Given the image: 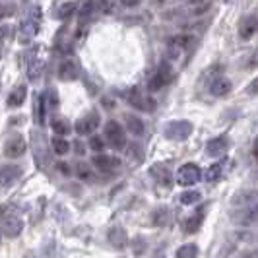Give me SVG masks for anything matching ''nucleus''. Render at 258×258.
<instances>
[{"label":"nucleus","instance_id":"nucleus-23","mask_svg":"<svg viewBox=\"0 0 258 258\" xmlns=\"http://www.w3.org/2000/svg\"><path fill=\"white\" fill-rule=\"evenodd\" d=\"M169 221H171V210L167 206L155 208L154 214H152V223L155 227H165Z\"/></svg>","mask_w":258,"mask_h":258},{"label":"nucleus","instance_id":"nucleus-44","mask_svg":"<svg viewBox=\"0 0 258 258\" xmlns=\"http://www.w3.org/2000/svg\"><path fill=\"white\" fill-rule=\"evenodd\" d=\"M227 2H229V0H227Z\"/></svg>","mask_w":258,"mask_h":258},{"label":"nucleus","instance_id":"nucleus-38","mask_svg":"<svg viewBox=\"0 0 258 258\" xmlns=\"http://www.w3.org/2000/svg\"><path fill=\"white\" fill-rule=\"evenodd\" d=\"M90 150H93V152H101V150H105L103 140H101L99 136H91L90 138Z\"/></svg>","mask_w":258,"mask_h":258},{"label":"nucleus","instance_id":"nucleus-43","mask_svg":"<svg viewBox=\"0 0 258 258\" xmlns=\"http://www.w3.org/2000/svg\"><path fill=\"white\" fill-rule=\"evenodd\" d=\"M58 167H60V171H62V173H70V169L66 167V163H58Z\"/></svg>","mask_w":258,"mask_h":258},{"label":"nucleus","instance_id":"nucleus-36","mask_svg":"<svg viewBox=\"0 0 258 258\" xmlns=\"http://www.w3.org/2000/svg\"><path fill=\"white\" fill-rule=\"evenodd\" d=\"M14 12H16V6L14 4H2L0 2V22L6 20L8 16H12Z\"/></svg>","mask_w":258,"mask_h":258},{"label":"nucleus","instance_id":"nucleus-22","mask_svg":"<svg viewBox=\"0 0 258 258\" xmlns=\"http://www.w3.org/2000/svg\"><path fill=\"white\" fill-rule=\"evenodd\" d=\"M26 97H27V88L26 86H16L12 90V93L8 95V107H22V105L26 103Z\"/></svg>","mask_w":258,"mask_h":258},{"label":"nucleus","instance_id":"nucleus-40","mask_svg":"<svg viewBox=\"0 0 258 258\" xmlns=\"http://www.w3.org/2000/svg\"><path fill=\"white\" fill-rule=\"evenodd\" d=\"M70 148H74V152H76L78 155H84V154H86V146L80 142V140H76V142L72 144Z\"/></svg>","mask_w":258,"mask_h":258},{"label":"nucleus","instance_id":"nucleus-2","mask_svg":"<svg viewBox=\"0 0 258 258\" xmlns=\"http://www.w3.org/2000/svg\"><path fill=\"white\" fill-rule=\"evenodd\" d=\"M31 150H33V157H35L39 167L47 169L51 165V154H49V150H47L45 134H41L39 130H33V132H31Z\"/></svg>","mask_w":258,"mask_h":258},{"label":"nucleus","instance_id":"nucleus-14","mask_svg":"<svg viewBox=\"0 0 258 258\" xmlns=\"http://www.w3.org/2000/svg\"><path fill=\"white\" fill-rule=\"evenodd\" d=\"M97 126H99V115L95 111H90V113H86L82 118H78L76 132L82 134V136H90V134H93L97 130Z\"/></svg>","mask_w":258,"mask_h":258},{"label":"nucleus","instance_id":"nucleus-10","mask_svg":"<svg viewBox=\"0 0 258 258\" xmlns=\"http://www.w3.org/2000/svg\"><path fill=\"white\" fill-rule=\"evenodd\" d=\"M202 179V171L196 163H184L179 171H177V182L181 186H192Z\"/></svg>","mask_w":258,"mask_h":258},{"label":"nucleus","instance_id":"nucleus-1","mask_svg":"<svg viewBox=\"0 0 258 258\" xmlns=\"http://www.w3.org/2000/svg\"><path fill=\"white\" fill-rule=\"evenodd\" d=\"M39 26H41V8L37 4H33L29 8V12L26 14V18L22 20L20 24V31H18V41L22 45H27L31 43L33 37L39 33Z\"/></svg>","mask_w":258,"mask_h":258},{"label":"nucleus","instance_id":"nucleus-18","mask_svg":"<svg viewBox=\"0 0 258 258\" xmlns=\"http://www.w3.org/2000/svg\"><path fill=\"white\" fill-rule=\"evenodd\" d=\"M231 90H233V84L229 78L220 76L210 84V93H212L214 97H223V95H227Z\"/></svg>","mask_w":258,"mask_h":258},{"label":"nucleus","instance_id":"nucleus-41","mask_svg":"<svg viewBox=\"0 0 258 258\" xmlns=\"http://www.w3.org/2000/svg\"><path fill=\"white\" fill-rule=\"evenodd\" d=\"M122 6H126V8H134V6H138L142 0H118Z\"/></svg>","mask_w":258,"mask_h":258},{"label":"nucleus","instance_id":"nucleus-19","mask_svg":"<svg viewBox=\"0 0 258 258\" xmlns=\"http://www.w3.org/2000/svg\"><path fill=\"white\" fill-rule=\"evenodd\" d=\"M150 177H154L155 181L159 182V184H163V186H171V182H173L171 171L165 165H154V167L150 169Z\"/></svg>","mask_w":258,"mask_h":258},{"label":"nucleus","instance_id":"nucleus-16","mask_svg":"<svg viewBox=\"0 0 258 258\" xmlns=\"http://www.w3.org/2000/svg\"><path fill=\"white\" fill-rule=\"evenodd\" d=\"M233 221L235 223H239V225H245V227H248V225H252L254 221H256V206L252 204V206H243L239 212H235L233 214Z\"/></svg>","mask_w":258,"mask_h":258},{"label":"nucleus","instance_id":"nucleus-29","mask_svg":"<svg viewBox=\"0 0 258 258\" xmlns=\"http://www.w3.org/2000/svg\"><path fill=\"white\" fill-rule=\"evenodd\" d=\"M74 175H76L78 179H82V181H93V171L88 163H76L74 165Z\"/></svg>","mask_w":258,"mask_h":258},{"label":"nucleus","instance_id":"nucleus-4","mask_svg":"<svg viewBox=\"0 0 258 258\" xmlns=\"http://www.w3.org/2000/svg\"><path fill=\"white\" fill-rule=\"evenodd\" d=\"M163 134L167 140H175V142H182L192 134V122L188 120H171L165 124Z\"/></svg>","mask_w":258,"mask_h":258},{"label":"nucleus","instance_id":"nucleus-7","mask_svg":"<svg viewBox=\"0 0 258 258\" xmlns=\"http://www.w3.org/2000/svg\"><path fill=\"white\" fill-rule=\"evenodd\" d=\"M124 97H126V101H128L132 107H136L138 111H144V113H154L155 111V99L154 97H150V95H146L142 93L140 90H130L124 93Z\"/></svg>","mask_w":258,"mask_h":258},{"label":"nucleus","instance_id":"nucleus-30","mask_svg":"<svg viewBox=\"0 0 258 258\" xmlns=\"http://www.w3.org/2000/svg\"><path fill=\"white\" fill-rule=\"evenodd\" d=\"M51 146H52V152L56 155H66L70 152V144L66 142L62 136H54L51 140Z\"/></svg>","mask_w":258,"mask_h":258},{"label":"nucleus","instance_id":"nucleus-34","mask_svg":"<svg viewBox=\"0 0 258 258\" xmlns=\"http://www.w3.org/2000/svg\"><path fill=\"white\" fill-rule=\"evenodd\" d=\"M74 10H76V4H74V2H66V4H62V6L58 8L56 16H58V20H68V18L74 16Z\"/></svg>","mask_w":258,"mask_h":258},{"label":"nucleus","instance_id":"nucleus-42","mask_svg":"<svg viewBox=\"0 0 258 258\" xmlns=\"http://www.w3.org/2000/svg\"><path fill=\"white\" fill-rule=\"evenodd\" d=\"M256 86H258V82L256 80H252V82H250V86H248V93H250V95H254V93H256Z\"/></svg>","mask_w":258,"mask_h":258},{"label":"nucleus","instance_id":"nucleus-13","mask_svg":"<svg viewBox=\"0 0 258 258\" xmlns=\"http://www.w3.org/2000/svg\"><path fill=\"white\" fill-rule=\"evenodd\" d=\"M22 175H24V169L20 165H2L0 167V186L10 188L22 179Z\"/></svg>","mask_w":258,"mask_h":258},{"label":"nucleus","instance_id":"nucleus-20","mask_svg":"<svg viewBox=\"0 0 258 258\" xmlns=\"http://www.w3.org/2000/svg\"><path fill=\"white\" fill-rule=\"evenodd\" d=\"M58 80L62 82H74L78 78V66L72 62V60H64L62 64L58 66Z\"/></svg>","mask_w":258,"mask_h":258},{"label":"nucleus","instance_id":"nucleus-11","mask_svg":"<svg viewBox=\"0 0 258 258\" xmlns=\"http://www.w3.org/2000/svg\"><path fill=\"white\" fill-rule=\"evenodd\" d=\"M4 155L6 157H10V159H18V157H22V155H26L27 152V142L24 140V136H20V134H14L10 136L6 142H4Z\"/></svg>","mask_w":258,"mask_h":258},{"label":"nucleus","instance_id":"nucleus-9","mask_svg":"<svg viewBox=\"0 0 258 258\" xmlns=\"http://www.w3.org/2000/svg\"><path fill=\"white\" fill-rule=\"evenodd\" d=\"M0 231H2L4 237L14 239V237H18L20 233L24 231V220L18 214H6L0 220Z\"/></svg>","mask_w":258,"mask_h":258},{"label":"nucleus","instance_id":"nucleus-5","mask_svg":"<svg viewBox=\"0 0 258 258\" xmlns=\"http://www.w3.org/2000/svg\"><path fill=\"white\" fill-rule=\"evenodd\" d=\"M43 68H45V62H43V56H41V49L33 47L26 56V70L29 82H37L43 74Z\"/></svg>","mask_w":258,"mask_h":258},{"label":"nucleus","instance_id":"nucleus-39","mask_svg":"<svg viewBox=\"0 0 258 258\" xmlns=\"http://www.w3.org/2000/svg\"><path fill=\"white\" fill-rule=\"evenodd\" d=\"M49 107H58V95H56V91L54 90H51L49 91Z\"/></svg>","mask_w":258,"mask_h":258},{"label":"nucleus","instance_id":"nucleus-31","mask_svg":"<svg viewBox=\"0 0 258 258\" xmlns=\"http://www.w3.org/2000/svg\"><path fill=\"white\" fill-rule=\"evenodd\" d=\"M254 200H256V192L254 190H246V192H239L235 198H233V204H243V206H246V204H254Z\"/></svg>","mask_w":258,"mask_h":258},{"label":"nucleus","instance_id":"nucleus-24","mask_svg":"<svg viewBox=\"0 0 258 258\" xmlns=\"http://www.w3.org/2000/svg\"><path fill=\"white\" fill-rule=\"evenodd\" d=\"M51 128L54 130L56 136H62L64 138L66 134H70L72 126H70V122L66 120L64 116H54V118H51Z\"/></svg>","mask_w":258,"mask_h":258},{"label":"nucleus","instance_id":"nucleus-3","mask_svg":"<svg viewBox=\"0 0 258 258\" xmlns=\"http://www.w3.org/2000/svg\"><path fill=\"white\" fill-rule=\"evenodd\" d=\"M173 78H175V70H173V66L169 64L167 60H163L161 64L157 66V72L150 78V82H148V90L159 91L161 88H165L169 82H173Z\"/></svg>","mask_w":258,"mask_h":258},{"label":"nucleus","instance_id":"nucleus-28","mask_svg":"<svg viewBox=\"0 0 258 258\" xmlns=\"http://www.w3.org/2000/svg\"><path fill=\"white\" fill-rule=\"evenodd\" d=\"M198 246L194 245V243H186V245H182L177 248V254L175 258H198Z\"/></svg>","mask_w":258,"mask_h":258},{"label":"nucleus","instance_id":"nucleus-27","mask_svg":"<svg viewBox=\"0 0 258 258\" xmlns=\"http://www.w3.org/2000/svg\"><path fill=\"white\" fill-rule=\"evenodd\" d=\"M95 8H97V2L95 0H86L82 4V8H80V24H86L91 16H93Z\"/></svg>","mask_w":258,"mask_h":258},{"label":"nucleus","instance_id":"nucleus-6","mask_svg":"<svg viewBox=\"0 0 258 258\" xmlns=\"http://www.w3.org/2000/svg\"><path fill=\"white\" fill-rule=\"evenodd\" d=\"M105 140L115 150H122L126 146V134H124L122 126L116 120H109L105 124Z\"/></svg>","mask_w":258,"mask_h":258},{"label":"nucleus","instance_id":"nucleus-25","mask_svg":"<svg viewBox=\"0 0 258 258\" xmlns=\"http://www.w3.org/2000/svg\"><path fill=\"white\" fill-rule=\"evenodd\" d=\"M124 122H126V128L130 134H134L136 138L144 134V122L142 118H138L136 115H124Z\"/></svg>","mask_w":258,"mask_h":258},{"label":"nucleus","instance_id":"nucleus-26","mask_svg":"<svg viewBox=\"0 0 258 258\" xmlns=\"http://www.w3.org/2000/svg\"><path fill=\"white\" fill-rule=\"evenodd\" d=\"M227 165V161H218V163H214L212 167L206 171V181L210 182H216L221 179V175H223V169Z\"/></svg>","mask_w":258,"mask_h":258},{"label":"nucleus","instance_id":"nucleus-33","mask_svg":"<svg viewBox=\"0 0 258 258\" xmlns=\"http://www.w3.org/2000/svg\"><path fill=\"white\" fill-rule=\"evenodd\" d=\"M200 198H202V194L198 192V190H186V192L181 194V204L182 206H190V204H196V202H200Z\"/></svg>","mask_w":258,"mask_h":258},{"label":"nucleus","instance_id":"nucleus-37","mask_svg":"<svg viewBox=\"0 0 258 258\" xmlns=\"http://www.w3.org/2000/svg\"><path fill=\"white\" fill-rule=\"evenodd\" d=\"M99 10L103 14L115 12V0H99Z\"/></svg>","mask_w":258,"mask_h":258},{"label":"nucleus","instance_id":"nucleus-21","mask_svg":"<svg viewBox=\"0 0 258 258\" xmlns=\"http://www.w3.org/2000/svg\"><path fill=\"white\" fill-rule=\"evenodd\" d=\"M109 243L116 248H122V246H126L128 243V233L124 227H113L111 231H109Z\"/></svg>","mask_w":258,"mask_h":258},{"label":"nucleus","instance_id":"nucleus-12","mask_svg":"<svg viewBox=\"0 0 258 258\" xmlns=\"http://www.w3.org/2000/svg\"><path fill=\"white\" fill-rule=\"evenodd\" d=\"M91 165H95V167L99 169V171H103V173H116V171H120V159L115 157V155H109V154H97L91 157Z\"/></svg>","mask_w":258,"mask_h":258},{"label":"nucleus","instance_id":"nucleus-32","mask_svg":"<svg viewBox=\"0 0 258 258\" xmlns=\"http://www.w3.org/2000/svg\"><path fill=\"white\" fill-rule=\"evenodd\" d=\"M202 220H204V212L194 214L190 220H186V223H184L186 233H196V231H198V229H200V225H202Z\"/></svg>","mask_w":258,"mask_h":258},{"label":"nucleus","instance_id":"nucleus-15","mask_svg":"<svg viewBox=\"0 0 258 258\" xmlns=\"http://www.w3.org/2000/svg\"><path fill=\"white\" fill-rule=\"evenodd\" d=\"M256 29H258L256 14H250V16L243 18V22H241V26H239V37L248 41V39H252L256 35Z\"/></svg>","mask_w":258,"mask_h":258},{"label":"nucleus","instance_id":"nucleus-8","mask_svg":"<svg viewBox=\"0 0 258 258\" xmlns=\"http://www.w3.org/2000/svg\"><path fill=\"white\" fill-rule=\"evenodd\" d=\"M194 45V37L192 35H175L167 41V54L169 58L177 60L179 56H182L184 52L188 51Z\"/></svg>","mask_w":258,"mask_h":258},{"label":"nucleus","instance_id":"nucleus-35","mask_svg":"<svg viewBox=\"0 0 258 258\" xmlns=\"http://www.w3.org/2000/svg\"><path fill=\"white\" fill-rule=\"evenodd\" d=\"M45 103H47L45 95H37V122L39 124H43V120H45Z\"/></svg>","mask_w":258,"mask_h":258},{"label":"nucleus","instance_id":"nucleus-17","mask_svg":"<svg viewBox=\"0 0 258 258\" xmlns=\"http://www.w3.org/2000/svg\"><path fill=\"white\" fill-rule=\"evenodd\" d=\"M227 150H229V140L225 136H218L206 144V154L210 157H221Z\"/></svg>","mask_w":258,"mask_h":258}]
</instances>
